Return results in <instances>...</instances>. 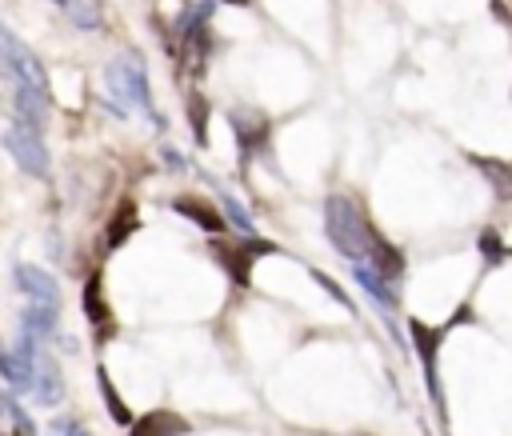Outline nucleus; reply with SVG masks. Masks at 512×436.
I'll list each match as a JSON object with an SVG mask.
<instances>
[{
	"label": "nucleus",
	"mask_w": 512,
	"mask_h": 436,
	"mask_svg": "<svg viewBox=\"0 0 512 436\" xmlns=\"http://www.w3.org/2000/svg\"><path fill=\"white\" fill-rule=\"evenodd\" d=\"M324 236L332 240V248L348 264H356V260H368V248H372L376 228H372V220L364 216V208L352 196L332 192L324 200Z\"/></svg>",
	"instance_id": "obj_1"
},
{
	"label": "nucleus",
	"mask_w": 512,
	"mask_h": 436,
	"mask_svg": "<svg viewBox=\"0 0 512 436\" xmlns=\"http://www.w3.org/2000/svg\"><path fill=\"white\" fill-rule=\"evenodd\" d=\"M104 80H108V96H112V104H116L120 116L132 112V108H144V112L156 120V128H164V116L152 112L148 76H144V68H140L136 56H120V60H112L108 72H104Z\"/></svg>",
	"instance_id": "obj_2"
},
{
	"label": "nucleus",
	"mask_w": 512,
	"mask_h": 436,
	"mask_svg": "<svg viewBox=\"0 0 512 436\" xmlns=\"http://www.w3.org/2000/svg\"><path fill=\"white\" fill-rule=\"evenodd\" d=\"M212 252H216V264L232 276V284H236V288H248L252 264H256L260 256L280 252V244H276V240H264V236H244V240H220V236H212Z\"/></svg>",
	"instance_id": "obj_3"
},
{
	"label": "nucleus",
	"mask_w": 512,
	"mask_h": 436,
	"mask_svg": "<svg viewBox=\"0 0 512 436\" xmlns=\"http://www.w3.org/2000/svg\"><path fill=\"white\" fill-rule=\"evenodd\" d=\"M0 84H32V88H40V92H48V72H44V64L36 60V52L24 44V40H16L4 24H0Z\"/></svg>",
	"instance_id": "obj_4"
},
{
	"label": "nucleus",
	"mask_w": 512,
	"mask_h": 436,
	"mask_svg": "<svg viewBox=\"0 0 512 436\" xmlns=\"http://www.w3.org/2000/svg\"><path fill=\"white\" fill-rule=\"evenodd\" d=\"M228 120H232V136H236V148H240V168L248 172L252 156H268L272 124H268V116L256 112V108H236Z\"/></svg>",
	"instance_id": "obj_5"
},
{
	"label": "nucleus",
	"mask_w": 512,
	"mask_h": 436,
	"mask_svg": "<svg viewBox=\"0 0 512 436\" xmlns=\"http://www.w3.org/2000/svg\"><path fill=\"white\" fill-rule=\"evenodd\" d=\"M408 332H412V344H416V356H420V364H424V388H428V396H432V404L444 412V392H440V368H436V348H440V340H444V332H448V324H424V320H412L408 324Z\"/></svg>",
	"instance_id": "obj_6"
},
{
	"label": "nucleus",
	"mask_w": 512,
	"mask_h": 436,
	"mask_svg": "<svg viewBox=\"0 0 512 436\" xmlns=\"http://www.w3.org/2000/svg\"><path fill=\"white\" fill-rule=\"evenodd\" d=\"M0 140H4L8 156H12L28 176H48V148H44V140H40V132H36V128L12 124Z\"/></svg>",
	"instance_id": "obj_7"
},
{
	"label": "nucleus",
	"mask_w": 512,
	"mask_h": 436,
	"mask_svg": "<svg viewBox=\"0 0 512 436\" xmlns=\"http://www.w3.org/2000/svg\"><path fill=\"white\" fill-rule=\"evenodd\" d=\"M12 276H16V288L24 292V300H28L32 308L60 312V284H56L44 268H36V264H16Z\"/></svg>",
	"instance_id": "obj_8"
},
{
	"label": "nucleus",
	"mask_w": 512,
	"mask_h": 436,
	"mask_svg": "<svg viewBox=\"0 0 512 436\" xmlns=\"http://www.w3.org/2000/svg\"><path fill=\"white\" fill-rule=\"evenodd\" d=\"M32 392L40 404H60L64 396V380H60V364L48 356V348L36 340L32 348Z\"/></svg>",
	"instance_id": "obj_9"
},
{
	"label": "nucleus",
	"mask_w": 512,
	"mask_h": 436,
	"mask_svg": "<svg viewBox=\"0 0 512 436\" xmlns=\"http://www.w3.org/2000/svg\"><path fill=\"white\" fill-rule=\"evenodd\" d=\"M352 280L360 284L364 296H372V304H376L380 312H396V308H400V288H396V280H384V276L372 272L364 260L352 264Z\"/></svg>",
	"instance_id": "obj_10"
},
{
	"label": "nucleus",
	"mask_w": 512,
	"mask_h": 436,
	"mask_svg": "<svg viewBox=\"0 0 512 436\" xmlns=\"http://www.w3.org/2000/svg\"><path fill=\"white\" fill-rule=\"evenodd\" d=\"M172 208H176L184 220H192L196 228H204L208 236H224V232H228L224 212H220L216 204H208L204 196H188V192H184V196H176V200H172Z\"/></svg>",
	"instance_id": "obj_11"
},
{
	"label": "nucleus",
	"mask_w": 512,
	"mask_h": 436,
	"mask_svg": "<svg viewBox=\"0 0 512 436\" xmlns=\"http://www.w3.org/2000/svg\"><path fill=\"white\" fill-rule=\"evenodd\" d=\"M84 316H88L96 340H108V336L116 332V324H112V308H108V300H104L100 272H92V276L84 280Z\"/></svg>",
	"instance_id": "obj_12"
},
{
	"label": "nucleus",
	"mask_w": 512,
	"mask_h": 436,
	"mask_svg": "<svg viewBox=\"0 0 512 436\" xmlns=\"http://www.w3.org/2000/svg\"><path fill=\"white\" fill-rule=\"evenodd\" d=\"M188 432H192V424L172 408H152L128 424V436H188Z\"/></svg>",
	"instance_id": "obj_13"
},
{
	"label": "nucleus",
	"mask_w": 512,
	"mask_h": 436,
	"mask_svg": "<svg viewBox=\"0 0 512 436\" xmlns=\"http://www.w3.org/2000/svg\"><path fill=\"white\" fill-rule=\"evenodd\" d=\"M468 164L488 180V188H492V196H496L500 204H508V200H512V160H504V156H476V152H468Z\"/></svg>",
	"instance_id": "obj_14"
},
{
	"label": "nucleus",
	"mask_w": 512,
	"mask_h": 436,
	"mask_svg": "<svg viewBox=\"0 0 512 436\" xmlns=\"http://www.w3.org/2000/svg\"><path fill=\"white\" fill-rule=\"evenodd\" d=\"M372 272H380L384 280H400L404 276V252L392 244V240H384L380 232L372 236V248H368V260H364Z\"/></svg>",
	"instance_id": "obj_15"
},
{
	"label": "nucleus",
	"mask_w": 512,
	"mask_h": 436,
	"mask_svg": "<svg viewBox=\"0 0 512 436\" xmlns=\"http://www.w3.org/2000/svg\"><path fill=\"white\" fill-rule=\"evenodd\" d=\"M136 228H140L136 204H132V200H120L116 212H112V220H108V228H104V244H108V248H120Z\"/></svg>",
	"instance_id": "obj_16"
},
{
	"label": "nucleus",
	"mask_w": 512,
	"mask_h": 436,
	"mask_svg": "<svg viewBox=\"0 0 512 436\" xmlns=\"http://www.w3.org/2000/svg\"><path fill=\"white\" fill-rule=\"evenodd\" d=\"M220 212H224V220H228L240 236H256V220L248 216V208H244L232 192H224V196H220Z\"/></svg>",
	"instance_id": "obj_17"
},
{
	"label": "nucleus",
	"mask_w": 512,
	"mask_h": 436,
	"mask_svg": "<svg viewBox=\"0 0 512 436\" xmlns=\"http://www.w3.org/2000/svg\"><path fill=\"white\" fill-rule=\"evenodd\" d=\"M96 384H100V396H104V404H108V416L116 420V424H132V412H128V404L120 400V392L112 388V380H108V372L104 368H96Z\"/></svg>",
	"instance_id": "obj_18"
},
{
	"label": "nucleus",
	"mask_w": 512,
	"mask_h": 436,
	"mask_svg": "<svg viewBox=\"0 0 512 436\" xmlns=\"http://www.w3.org/2000/svg\"><path fill=\"white\" fill-rule=\"evenodd\" d=\"M188 120H192L196 144H208V100H204V92H192L188 96Z\"/></svg>",
	"instance_id": "obj_19"
},
{
	"label": "nucleus",
	"mask_w": 512,
	"mask_h": 436,
	"mask_svg": "<svg viewBox=\"0 0 512 436\" xmlns=\"http://www.w3.org/2000/svg\"><path fill=\"white\" fill-rule=\"evenodd\" d=\"M476 248L484 252V260H488V264H500V260L512 252V248H504V240H500V232H496V228H484V232L476 236Z\"/></svg>",
	"instance_id": "obj_20"
},
{
	"label": "nucleus",
	"mask_w": 512,
	"mask_h": 436,
	"mask_svg": "<svg viewBox=\"0 0 512 436\" xmlns=\"http://www.w3.org/2000/svg\"><path fill=\"white\" fill-rule=\"evenodd\" d=\"M0 412H4V416L16 424V432H20V436H32V420H28V412H24V408H20V404H16L8 392H0Z\"/></svg>",
	"instance_id": "obj_21"
},
{
	"label": "nucleus",
	"mask_w": 512,
	"mask_h": 436,
	"mask_svg": "<svg viewBox=\"0 0 512 436\" xmlns=\"http://www.w3.org/2000/svg\"><path fill=\"white\" fill-rule=\"evenodd\" d=\"M68 20H72L76 28H84V32H92V28H100V8H96L92 0H80V4L68 12Z\"/></svg>",
	"instance_id": "obj_22"
},
{
	"label": "nucleus",
	"mask_w": 512,
	"mask_h": 436,
	"mask_svg": "<svg viewBox=\"0 0 512 436\" xmlns=\"http://www.w3.org/2000/svg\"><path fill=\"white\" fill-rule=\"evenodd\" d=\"M312 280H316V284H320V288H324V292H328L332 300H340L344 308H352V296H348V292H344V288H340V284H336V280H332L328 272H320V268H312Z\"/></svg>",
	"instance_id": "obj_23"
},
{
	"label": "nucleus",
	"mask_w": 512,
	"mask_h": 436,
	"mask_svg": "<svg viewBox=\"0 0 512 436\" xmlns=\"http://www.w3.org/2000/svg\"><path fill=\"white\" fill-rule=\"evenodd\" d=\"M48 436H92V432L84 424H76V420H52Z\"/></svg>",
	"instance_id": "obj_24"
},
{
	"label": "nucleus",
	"mask_w": 512,
	"mask_h": 436,
	"mask_svg": "<svg viewBox=\"0 0 512 436\" xmlns=\"http://www.w3.org/2000/svg\"><path fill=\"white\" fill-rule=\"evenodd\" d=\"M228 4H244V0H228Z\"/></svg>",
	"instance_id": "obj_25"
}]
</instances>
